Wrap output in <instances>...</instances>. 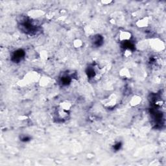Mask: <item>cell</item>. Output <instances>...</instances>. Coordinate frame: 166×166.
<instances>
[{
	"label": "cell",
	"mask_w": 166,
	"mask_h": 166,
	"mask_svg": "<svg viewBox=\"0 0 166 166\" xmlns=\"http://www.w3.org/2000/svg\"><path fill=\"white\" fill-rule=\"evenodd\" d=\"M151 20V16H145L136 22V26L139 28H146L149 27Z\"/></svg>",
	"instance_id": "5"
},
{
	"label": "cell",
	"mask_w": 166,
	"mask_h": 166,
	"mask_svg": "<svg viewBox=\"0 0 166 166\" xmlns=\"http://www.w3.org/2000/svg\"><path fill=\"white\" fill-rule=\"evenodd\" d=\"M149 47L155 51L161 52L165 48L164 42L158 38H154L149 40Z\"/></svg>",
	"instance_id": "2"
},
{
	"label": "cell",
	"mask_w": 166,
	"mask_h": 166,
	"mask_svg": "<svg viewBox=\"0 0 166 166\" xmlns=\"http://www.w3.org/2000/svg\"><path fill=\"white\" fill-rule=\"evenodd\" d=\"M53 82V79L48 76H41L38 81V84L40 87L45 88L51 85Z\"/></svg>",
	"instance_id": "6"
},
{
	"label": "cell",
	"mask_w": 166,
	"mask_h": 166,
	"mask_svg": "<svg viewBox=\"0 0 166 166\" xmlns=\"http://www.w3.org/2000/svg\"><path fill=\"white\" fill-rule=\"evenodd\" d=\"M132 37V33L128 31H121L119 33V40L121 42H127L131 39Z\"/></svg>",
	"instance_id": "9"
},
{
	"label": "cell",
	"mask_w": 166,
	"mask_h": 166,
	"mask_svg": "<svg viewBox=\"0 0 166 166\" xmlns=\"http://www.w3.org/2000/svg\"><path fill=\"white\" fill-rule=\"evenodd\" d=\"M160 164L158 161H152L151 163H150L151 165H159Z\"/></svg>",
	"instance_id": "18"
},
{
	"label": "cell",
	"mask_w": 166,
	"mask_h": 166,
	"mask_svg": "<svg viewBox=\"0 0 166 166\" xmlns=\"http://www.w3.org/2000/svg\"><path fill=\"white\" fill-rule=\"evenodd\" d=\"M39 56H40V59L42 61H47V58H48L49 54H48V53H47L46 51L44 50V51H40Z\"/></svg>",
	"instance_id": "14"
},
{
	"label": "cell",
	"mask_w": 166,
	"mask_h": 166,
	"mask_svg": "<svg viewBox=\"0 0 166 166\" xmlns=\"http://www.w3.org/2000/svg\"><path fill=\"white\" fill-rule=\"evenodd\" d=\"M110 23H111V24H112V25H115L116 24V20L114 18H112L110 20Z\"/></svg>",
	"instance_id": "19"
},
{
	"label": "cell",
	"mask_w": 166,
	"mask_h": 166,
	"mask_svg": "<svg viewBox=\"0 0 166 166\" xmlns=\"http://www.w3.org/2000/svg\"><path fill=\"white\" fill-rule=\"evenodd\" d=\"M149 47V40H141L136 44V47L140 51H144Z\"/></svg>",
	"instance_id": "11"
},
{
	"label": "cell",
	"mask_w": 166,
	"mask_h": 166,
	"mask_svg": "<svg viewBox=\"0 0 166 166\" xmlns=\"http://www.w3.org/2000/svg\"><path fill=\"white\" fill-rule=\"evenodd\" d=\"M53 16H54V14H53V13H49L46 14V18H48L49 20H51V18H53Z\"/></svg>",
	"instance_id": "17"
},
{
	"label": "cell",
	"mask_w": 166,
	"mask_h": 166,
	"mask_svg": "<svg viewBox=\"0 0 166 166\" xmlns=\"http://www.w3.org/2000/svg\"><path fill=\"white\" fill-rule=\"evenodd\" d=\"M84 31L87 36H91L94 33V29L92 26L87 25L84 27Z\"/></svg>",
	"instance_id": "12"
},
{
	"label": "cell",
	"mask_w": 166,
	"mask_h": 166,
	"mask_svg": "<svg viewBox=\"0 0 166 166\" xmlns=\"http://www.w3.org/2000/svg\"><path fill=\"white\" fill-rule=\"evenodd\" d=\"M142 102V98L139 95H134L129 101V104L132 107H136L139 106Z\"/></svg>",
	"instance_id": "8"
},
{
	"label": "cell",
	"mask_w": 166,
	"mask_h": 166,
	"mask_svg": "<svg viewBox=\"0 0 166 166\" xmlns=\"http://www.w3.org/2000/svg\"><path fill=\"white\" fill-rule=\"evenodd\" d=\"M112 3H113V2L112 0H103V1L101 2V3L103 5H110Z\"/></svg>",
	"instance_id": "16"
},
{
	"label": "cell",
	"mask_w": 166,
	"mask_h": 166,
	"mask_svg": "<svg viewBox=\"0 0 166 166\" xmlns=\"http://www.w3.org/2000/svg\"><path fill=\"white\" fill-rule=\"evenodd\" d=\"M27 16L33 20H36L44 16V15L46 14L45 12L42 9H33L29 10L27 13Z\"/></svg>",
	"instance_id": "4"
},
{
	"label": "cell",
	"mask_w": 166,
	"mask_h": 166,
	"mask_svg": "<svg viewBox=\"0 0 166 166\" xmlns=\"http://www.w3.org/2000/svg\"><path fill=\"white\" fill-rule=\"evenodd\" d=\"M101 103L106 108H113L117 103V97L116 93H111L110 95L102 100Z\"/></svg>",
	"instance_id": "3"
},
{
	"label": "cell",
	"mask_w": 166,
	"mask_h": 166,
	"mask_svg": "<svg viewBox=\"0 0 166 166\" xmlns=\"http://www.w3.org/2000/svg\"><path fill=\"white\" fill-rule=\"evenodd\" d=\"M132 55V51L130 49H126L124 51V53H123L124 57L128 58V57H131Z\"/></svg>",
	"instance_id": "15"
},
{
	"label": "cell",
	"mask_w": 166,
	"mask_h": 166,
	"mask_svg": "<svg viewBox=\"0 0 166 166\" xmlns=\"http://www.w3.org/2000/svg\"><path fill=\"white\" fill-rule=\"evenodd\" d=\"M83 42L81 39L79 38H77L75 39L73 42V46L75 47V48L77 49H79L81 47H82L83 46Z\"/></svg>",
	"instance_id": "13"
},
{
	"label": "cell",
	"mask_w": 166,
	"mask_h": 166,
	"mask_svg": "<svg viewBox=\"0 0 166 166\" xmlns=\"http://www.w3.org/2000/svg\"><path fill=\"white\" fill-rule=\"evenodd\" d=\"M73 106L72 103L68 100H64L59 103L58 108L65 112H69L71 110Z\"/></svg>",
	"instance_id": "7"
},
{
	"label": "cell",
	"mask_w": 166,
	"mask_h": 166,
	"mask_svg": "<svg viewBox=\"0 0 166 166\" xmlns=\"http://www.w3.org/2000/svg\"><path fill=\"white\" fill-rule=\"evenodd\" d=\"M119 75L122 79H127L131 77V72H130V70L128 68L124 67L120 70Z\"/></svg>",
	"instance_id": "10"
},
{
	"label": "cell",
	"mask_w": 166,
	"mask_h": 166,
	"mask_svg": "<svg viewBox=\"0 0 166 166\" xmlns=\"http://www.w3.org/2000/svg\"><path fill=\"white\" fill-rule=\"evenodd\" d=\"M41 77V75L36 71H31L27 73L22 79L17 82V85L20 87H26L34 83L38 82Z\"/></svg>",
	"instance_id": "1"
}]
</instances>
